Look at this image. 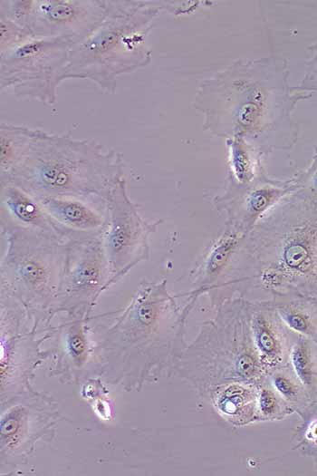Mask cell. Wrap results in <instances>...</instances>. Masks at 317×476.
Returning <instances> with one entry per match:
<instances>
[{
    "label": "cell",
    "instance_id": "obj_18",
    "mask_svg": "<svg viewBox=\"0 0 317 476\" xmlns=\"http://www.w3.org/2000/svg\"><path fill=\"white\" fill-rule=\"evenodd\" d=\"M0 185L1 225L44 234L63 240L37 199L15 185Z\"/></svg>",
    "mask_w": 317,
    "mask_h": 476
},
{
    "label": "cell",
    "instance_id": "obj_19",
    "mask_svg": "<svg viewBox=\"0 0 317 476\" xmlns=\"http://www.w3.org/2000/svg\"><path fill=\"white\" fill-rule=\"evenodd\" d=\"M258 385L249 383H231L210 391L208 399L217 414L226 423L243 427L260 422Z\"/></svg>",
    "mask_w": 317,
    "mask_h": 476
},
{
    "label": "cell",
    "instance_id": "obj_13",
    "mask_svg": "<svg viewBox=\"0 0 317 476\" xmlns=\"http://www.w3.org/2000/svg\"><path fill=\"white\" fill-rule=\"evenodd\" d=\"M297 189L294 176L288 180L269 177L263 170L245 183L226 180L224 191L213 199L215 208L226 216V223L246 234L284 197Z\"/></svg>",
    "mask_w": 317,
    "mask_h": 476
},
{
    "label": "cell",
    "instance_id": "obj_16",
    "mask_svg": "<svg viewBox=\"0 0 317 476\" xmlns=\"http://www.w3.org/2000/svg\"><path fill=\"white\" fill-rule=\"evenodd\" d=\"M253 340L267 373L289 361L292 332L283 325L268 299L248 300Z\"/></svg>",
    "mask_w": 317,
    "mask_h": 476
},
{
    "label": "cell",
    "instance_id": "obj_17",
    "mask_svg": "<svg viewBox=\"0 0 317 476\" xmlns=\"http://www.w3.org/2000/svg\"><path fill=\"white\" fill-rule=\"evenodd\" d=\"M88 315H65L54 327L56 333V364L54 371L63 381L74 382L87 364L92 353L88 338Z\"/></svg>",
    "mask_w": 317,
    "mask_h": 476
},
{
    "label": "cell",
    "instance_id": "obj_12",
    "mask_svg": "<svg viewBox=\"0 0 317 476\" xmlns=\"http://www.w3.org/2000/svg\"><path fill=\"white\" fill-rule=\"evenodd\" d=\"M111 285L101 237L67 242L56 314L89 316L100 295Z\"/></svg>",
    "mask_w": 317,
    "mask_h": 476
},
{
    "label": "cell",
    "instance_id": "obj_11",
    "mask_svg": "<svg viewBox=\"0 0 317 476\" xmlns=\"http://www.w3.org/2000/svg\"><path fill=\"white\" fill-rule=\"evenodd\" d=\"M58 421L54 400L32 388L1 402L2 465L25 462L38 441L53 435Z\"/></svg>",
    "mask_w": 317,
    "mask_h": 476
},
{
    "label": "cell",
    "instance_id": "obj_6",
    "mask_svg": "<svg viewBox=\"0 0 317 476\" xmlns=\"http://www.w3.org/2000/svg\"><path fill=\"white\" fill-rule=\"evenodd\" d=\"M108 14L91 34L75 44L64 79H88L114 93L120 75L151 61L147 39L162 10L159 1L107 0Z\"/></svg>",
    "mask_w": 317,
    "mask_h": 476
},
{
    "label": "cell",
    "instance_id": "obj_15",
    "mask_svg": "<svg viewBox=\"0 0 317 476\" xmlns=\"http://www.w3.org/2000/svg\"><path fill=\"white\" fill-rule=\"evenodd\" d=\"M37 199L66 242L101 237L106 228L108 212L102 204L72 197Z\"/></svg>",
    "mask_w": 317,
    "mask_h": 476
},
{
    "label": "cell",
    "instance_id": "obj_8",
    "mask_svg": "<svg viewBox=\"0 0 317 476\" xmlns=\"http://www.w3.org/2000/svg\"><path fill=\"white\" fill-rule=\"evenodd\" d=\"M74 44L68 37L33 38L0 54L1 89L53 105Z\"/></svg>",
    "mask_w": 317,
    "mask_h": 476
},
{
    "label": "cell",
    "instance_id": "obj_7",
    "mask_svg": "<svg viewBox=\"0 0 317 476\" xmlns=\"http://www.w3.org/2000/svg\"><path fill=\"white\" fill-rule=\"evenodd\" d=\"M1 294L19 302L31 318L49 329L63 271L66 243L52 236L1 225Z\"/></svg>",
    "mask_w": 317,
    "mask_h": 476
},
{
    "label": "cell",
    "instance_id": "obj_5",
    "mask_svg": "<svg viewBox=\"0 0 317 476\" xmlns=\"http://www.w3.org/2000/svg\"><path fill=\"white\" fill-rule=\"evenodd\" d=\"M173 374L205 398L213 389L231 383L261 384L267 375L255 348L247 299L235 296L216 306L196 338L177 359Z\"/></svg>",
    "mask_w": 317,
    "mask_h": 476
},
{
    "label": "cell",
    "instance_id": "obj_22",
    "mask_svg": "<svg viewBox=\"0 0 317 476\" xmlns=\"http://www.w3.org/2000/svg\"><path fill=\"white\" fill-rule=\"evenodd\" d=\"M228 149L226 180L245 183L255 179L264 169L258 150L240 139L226 140Z\"/></svg>",
    "mask_w": 317,
    "mask_h": 476
},
{
    "label": "cell",
    "instance_id": "obj_2",
    "mask_svg": "<svg viewBox=\"0 0 317 476\" xmlns=\"http://www.w3.org/2000/svg\"><path fill=\"white\" fill-rule=\"evenodd\" d=\"M192 307L181 309L167 280L140 282L130 304L101 335V374L112 384L136 389L171 374L187 346L185 329Z\"/></svg>",
    "mask_w": 317,
    "mask_h": 476
},
{
    "label": "cell",
    "instance_id": "obj_21",
    "mask_svg": "<svg viewBox=\"0 0 317 476\" xmlns=\"http://www.w3.org/2000/svg\"><path fill=\"white\" fill-rule=\"evenodd\" d=\"M39 129L8 122L0 124V178L15 169L29 151Z\"/></svg>",
    "mask_w": 317,
    "mask_h": 476
},
{
    "label": "cell",
    "instance_id": "obj_20",
    "mask_svg": "<svg viewBox=\"0 0 317 476\" xmlns=\"http://www.w3.org/2000/svg\"><path fill=\"white\" fill-rule=\"evenodd\" d=\"M268 300L293 334L317 341V300L300 296H279Z\"/></svg>",
    "mask_w": 317,
    "mask_h": 476
},
{
    "label": "cell",
    "instance_id": "obj_14",
    "mask_svg": "<svg viewBox=\"0 0 317 476\" xmlns=\"http://www.w3.org/2000/svg\"><path fill=\"white\" fill-rule=\"evenodd\" d=\"M107 14V0H34L25 27L34 38L68 37L77 44Z\"/></svg>",
    "mask_w": 317,
    "mask_h": 476
},
{
    "label": "cell",
    "instance_id": "obj_4",
    "mask_svg": "<svg viewBox=\"0 0 317 476\" xmlns=\"http://www.w3.org/2000/svg\"><path fill=\"white\" fill-rule=\"evenodd\" d=\"M123 173L122 153L91 140L39 129L24 158L0 178V184L15 185L35 199L72 197L107 207Z\"/></svg>",
    "mask_w": 317,
    "mask_h": 476
},
{
    "label": "cell",
    "instance_id": "obj_9",
    "mask_svg": "<svg viewBox=\"0 0 317 476\" xmlns=\"http://www.w3.org/2000/svg\"><path fill=\"white\" fill-rule=\"evenodd\" d=\"M39 326L19 302L1 294V402L31 389L34 369L49 355L39 345L53 335V326L36 339Z\"/></svg>",
    "mask_w": 317,
    "mask_h": 476
},
{
    "label": "cell",
    "instance_id": "obj_24",
    "mask_svg": "<svg viewBox=\"0 0 317 476\" xmlns=\"http://www.w3.org/2000/svg\"><path fill=\"white\" fill-rule=\"evenodd\" d=\"M265 380L289 406L300 401L302 394L301 385L303 384L293 369L287 368L286 364L269 371Z\"/></svg>",
    "mask_w": 317,
    "mask_h": 476
},
{
    "label": "cell",
    "instance_id": "obj_3",
    "mask_svg": "<svg viewBox=\"0 0 317 476\" xmlns=\"http://www.w3.org/2000/svg\"><path fill=\"white\" fill-rule=\"evenodd\" d=\"M237 264L246 293L317 300V200L297 189L243 238Z\"/></svg>",
    "mask_w": 317,
    "mask_h": 476
},
{
    "label": "cell",
    "instance_id": "obj_25",
    "mask_svg": "<svg viewBox=\"0 0 317 476\" xmlns=\"http://www.w3.org/2000/svg\"><path fill=\"white\" fill-rule=\"evenodd\" d=\"M258 412L260 422L281 420L291 413L288 403L265 379L258 385Z\"/></svg>",
    "mask_w": 317,
    "mask_h": 476
},
{
    "label": "cell",
    "instance_id": "obj_26",
    "mask_svg": "<svg viewBox=\"0 0 317 476\" xmlns=\"http://www.w3.org/2000/svg\"><path fill=\"white\" fill-rule=\"evenodd\" d=\"M33 38L34 37L27 28L0 15V54Z\"/></svg>",
    "mask_w": 317,
    "mask_h": 476
},
{
    "label": "cell",
    "instance_id": "obj_10",
    "mask_svg": "<svg viewBox=\"0 0 317 476\" xmlns=\"http://www.w3.org/2000/svg\"><path fill=\"white\" fill-rule=\"evenodd\" d=\"M108 221L101 237L113 284L133 267L149 258V237L161 220L147 221L130 199L121 179L107 201Z\"/></svg>",
    "mask_w": 317,
    "mask_h": 476
},
{
    "label": "cell",
    "instance_id": "obj_27",
    "mask_svg": "<svg viewBox=\"0 0 317 476\" xmlns=\"http://www.w3.org/2000/svg\"><path fill=\"white\" fill-rule=\"evenodd\" d=\"M297 189L317 200V147L310 165L294 175Z\"/></svg>",
    "mask_w": 317,
    "mask_h": 476
},
{
    "label": "cell",
    "instance_id": "obj_28",
    "mask_svg": "<svg viewBox=\"0 0 317 476\" xmlns=\"http://www.w3.org/2000/svg\"><path fill=\"white\" fill-rule=\"evenodd\" d=\"M308 49L312 55L306 62L304 75L301 83L295 87L302 92L312 94L317 93V42L310 45Z\"/></svg>",
    "mask_w": 317,
    "mask_h": 476
},
{
    "label": "cell",
    "instance_id": "obj_23",
    "mask_svg": "<svg viewBox=\"0 0 317 476\" xmlns=\"http://www.w3.org/2000/svg\"><path fill=\"white\" fill-rule=\"evenodd\" d=\"M311 341L309 338L297 335L292 343L288 361L297 378L305 387L312 386L314 380Z\"/></svg>",
    "mask_w": 317,
    "mask_h": 476
},
{
    "label": "cell",
    "instance_id": "obj_1",
    "mask_svg": "<svg viewBox=\"0 0 317 476\" xmlns=\"http://www.w3.org/2000/svg\"><path fill=\"white\" fill-rule=\"evenodd\" d=\"M283 56L238 59L198 86L193 107L204 116L210 134L240 139L264 155L292 149L299 136L293 112L312 97L289 83Z\"/></svg>",
    "mask_w": 317,
    "mask_h": 476
}]
</instances>
